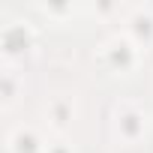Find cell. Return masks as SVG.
Returning a JSON list of instances; mask_svg holds the SVG:
<instances>
[{"label":"cell","instance_id":"1","mask_svg":"<svg viewBox=\"0 0 153 153\" xmlns=\"http://www.w3.org/2000/svg\"><path fill=\"white\" fill-rule=\"evenodd\" d=\"M111 123H114V135H117V141H123V144H138V141L147 135V129H150V117H147V111L138 108L135 102H117V105H114V117H111Z\"/></svg>","mask_w":153,"mask_h":153},{"label":"cell","instance_id":"2","mask_svg":"<svg viewBox=\"0 0 153 153\" xmlns=\"http://www.w3.org/2000/svg\"><path fill=\"white\" fill-rule=\"evenodd\" d=\"M138 60H141V48L123 33V36H111L105 45H102V63L111 69V72H117V75H126V72H132L135 66H138Z\"/></svg>","mask_w":153,"mask_h":153},{"label":"cell","instance_id":"3","mask_svg":"<svg viewBox=\"0 0 153 153\" xmlns=\"http://www.w3.org/2000/svg\"><path fill=\"white\" fill-rule=\"evenodd\" d=\"M6 150L9 153H45L48 144L33 126H15L6 138Z\"/></svg>","mask_w":153,"mask_h":153},{"label":"cell","instance_id":"4","mask_svg":"<svg viewBox=\"0 0 153 153\" xmlns=\"http://www.w3.org/2000/svg\"><path fill=\"white\" fill-rule=\"evenodd\" d=\"M0 48H3V57H6V60L24 54V51L30 48V27H24L21 21L6 24L3 30H0Z\"/></svg>","mask_w":153,"mask_h":153},{"label":"cell","instance_id":"5","mask_svg":"<svg viewBox=\"0 0 153 153\" xmlns=\"http://www.w3.org/2000/svg\"><path fill=\"white\" fill-rule=\"evenodd\" d=\"M75 120V102L69 96H54L48 99L45 105V123L54 129V132H66Z\"/></svg>","mask_w":153,"mask_h":153},{"label":"cell","instance_id":"6","mask_svg":"<svg viewBox=\"0 0 153 153\" xmlns=\"http://www.w3.org/2000/svg\"><path fill=\"white\" fill-rule=\"evenodd\" d=\"M126 36L138 48H150L153 45V12L150 9H135L126 18Z\"/></svg>","mask_w":153,"mask_h":153},{"label":"cell","instance_id":"7","mask_svg":"<svg viewBox=\"0 0 153 153\" xmlns=\"http://www.w3.org/2000/svg\"><path fill=\"white\" fill-rule=\"evenodd\" d=\"M21 87H24V81L18 78V72L15 69H3V75H0V96H3V105L6 108L18 99Z\"/></svg>","mask_w":153,"mask_h":153},{"label":"cell","instance_id":"8","mask_svg":"<svg viewBox=\"0 0 153 153\" xmlns=\"http://www.w3.org/2000/svg\"><path fill=\"white\" fill-rule=\"evenodd\" d=\"M45 153H75V150H72L66 141H54V144H48V150H45Z\"/></svg>","mask_w":153,"mask_h":153}]
</instances>
